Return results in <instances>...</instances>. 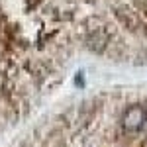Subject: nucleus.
Returning <instances> with one entry per match:
<instances>
[{
    "label": "nucleus",
    "instance_id": "1",
    "mask_svg": "<svg viewBox=\"0 0 147 147\" xmlns=\"http://www.w3.org/2000/svg\"><path fill=\"white\" fill-rule=\"evenodd\" d=\"M147 122V110L141 106V104H134L129 106L127 110L122 116V127L125 131L134 134V131H139Z\"/></svg>",
    "mask_w": 147,
    "mask_h": 147
},
{
    "label": "nucleus",
    "instance_id": "2",
    "mask_svg": "<svg viewBox=\"0 0 147 147\" xmlns=\"http://www.w3.org/2000/svg\"><path fill=\"white\" fill-rule=\"evenodd\" d=\"M75 80H77V84H80V86H82V84H84V80H82V73H79Z\"/></svg>",
    "mask_w": 147,
    "mask_h": 147
}]
</instances>
